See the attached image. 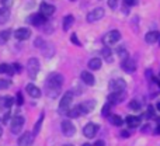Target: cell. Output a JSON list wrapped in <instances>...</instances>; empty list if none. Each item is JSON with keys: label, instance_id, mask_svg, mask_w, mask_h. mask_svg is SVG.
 Returning a JSON list of instances; mask_svg holds the SVG:
<instances>
[{"label": "cell", "instance_id": "cell-45", "mask_svg": "<svg viewBox=\"0 0 160 146\" xmlns=\"http://www.w3.org/2000/svg\"><path fill=\"white\" fill-rule=\"evenodd\" d=\"M13 66H14V70H16V73H17V72H21V66H20L18 63H14Z\"/></svg>", "mask_w": 160, "mask_h": 146}, {"label": "cell", "instance_id": "cell-40", "mask_svg": "<svg viewBox=\"0 0 160 146\" xmlns=\"http://www.w3.org/2000/svg\"><path fill=\"white\" fill-rule=\"evenodd\" d=\"M44 45H45V42H44V39H42V38H39V37H38V38H37L35 39V47H44Z\"/></svg>", "mask_w": 160, "mask_h": 146}, {"label": "cell", "instance_id": "cell-15", "mask_svg": "<svg viewBox=\"0 0 160 146\" xmlns=\"http://www.w3.org/2000/svg\"><path fill=\"white\" fill-rule=\"evenodd\" d=\"M82 80L86 83V84H88V86H93L94 84V82H96V79H94V76L91 74L90 72H87V70H83L82 72Z\"/></svg>", "mask_w": 160, "mask_h": 146}, {"label": "cell", "instance_id": "cell-52", "mask_svg": "<svg viewBox=\"0 0 160 146\" xmlns=\"http://www.w3.org/2000/svg\"><path fill=\"white\" fill-rule=\"evenodd\" d=\"M63 146H73V145H63Z\"/></svg>", "mask_w": 160, "mask_h": 146}, {"label": "cell", "instance_id": "cell-3", "mask_svg": "<svg viewBox=\"0 0 160 146\" xmlns=\"http://www.w3.org/2000/svg\"><path fill=\"white\" fill-rule=\"evenodd\" d=\"M27 72L31 79H35L37 74L39 72V61L37 58H31L27 62Z\"/></svg>", "mask_w": 160, "mask_h": 146}, {"label": "cell", "instance_id": "cell-4", "mask_svg": "<svg viewBox=\"0 0 160 146\" xmlns=\"http://www.w3.org/2000/svg\"><path fill=\"white\" fill-rule=\"evenodd\" d=\"M24 122H25L24 117H21V115L14 117V118L11 119V125H10L11 132L16 133V135L17 133H20L21 132V129H22V127H24Z\"/></svg>", "mask_w": 160, "mask_h": 146}, {"label": "cell", "instance_id": "cell-7", "mask_svg": "<svg viewBox=\"0 0 160 146\" xmlns=\"http://www.w3.org/2000/svg\"><path fill=\"white\" fill-rule=\"evenodd\" d=\"M102 17H104V8L97 7V8H94L93 11H90V13L87 14V21L88 23H96V21H98V20H101Z\"/></svg>", "mask_w": 160, "mask_h": 146}, {"label": "cell", "instance_id": "cell-33", "mask_svg": "<svg viewBox=\"0 0 160 146\" xmlns=\"http://www.w3.org/2000/svg\"><path fill=\"white\" fill-rule=\"evenodd\" d=\"M13 103H14L13 97H4V98H3V107L10 108L11 105H13Z\"/></svg>", "mask_w": 160, "mask_h": 146}, {"label": "cell", "instance_id": "cell-18", "mask_svg": "<svg viewBox=\"0 0 160 146\" xmlns=\"http://www.w3.org/2000/svg\"><path fill=\"white\" fill-rule=\"evenodd\" d=\"M39 10H41V14H44V16L47 17V16H51V14L55 11V7L48 4V3H42V4L39 6Z\"/></svg>", "mask_w": 160, "mask_h": 146}, {"label": "cell", "instance_id": "cell-37", "mask_svg": "<svg viewBox=\"0 0 160 146\" xmlns=\"http://www.w3.org/2000/svg\"><path fill=\"white\" fill-rule=\"evenodd\" d=\"M0 2H2L3 7H7V8H10V6L13 4V2H14V0H0Z\"/></svg>", "mask_w": 160, "mask_h": 146}, {"label": "cell", "instance_id": "cell-34", "mask_svg": "<svg viewBox=\"0 0 160 146\" xmlns=\"http://www.w3.org/2000/svg\"><path fill=\"white\" fill-rule=\"evenodd\" d=\"M129 108L133 111H139L141 110V103H138L136 100H132V101L129 103Z\"/></svg>", "mask_w": 160, "mask_h": 146}, {"label": "cell", "instance_id": "cell-53", "mask_svg": "<svg viewBox=\"0 0 160 146\" xmlns=\"http://www.w3.org/2000/svg\"><path fill=\"white\" fill-rule=\"evenodd\" d=\"M72 2H73V0H72Z\"/></svg>", "mask_w": 160, "mask_h": 146}, {"label": "cell", "instance_id": "cell-22", "mask_svg": "<svg viewBox=\"0 0 160 146\" xmlns=\"http://www.w3.org/2000/svg\"><path fill=\"white\" fill-rule=\"evenodd\" d=\"M0 73L8 74V76H13V74H16V70H14V66H13V65L2 63V65H0Z\"/></svg>", "mask_w": 160, "mask_h": 146}, {"label": "cell", "instance_id": "cell-16", "mask_svg": "<svg viewBox=\"0 0 160 146\" xmlns=\"http://www.w3.org/2000/svg\"><path fill=\"white\" fill-rule=\"evenodd\" d=\"M25 90H27V93L30 94L31 97H34V98L41 97V90H39L37 86H34V84H28L27 87H25Z\"/></svg>", "mask_w": 160, "mask_h": 146}, {"label": "cell", "instance_id": "cell-35", "mask_svg": "<svg viewBox=\"0 0 160 146\" xmlns=\"http://www.w3.org/2000/svg\"><path fill=\"white\" fill-rule=\"evenodd\" d=\"M110 110H111V104L110 103H107V104L102 107V111H101V114L104 117H107V115H110Z\"/></svg>", "mask_w": 160, "mask_h": 146}, {"label": "cell", "instance_id": "cell-47", "mask_svg": "<svg viewBox=\"0 0 160 146\" xmlns=\"http://www.w3.org/2000/svg\"><path fill=\"white\" fill-rule=\"evenodd\" d=\"M153 82H155V83H158V86L160 87V79H158V77H153Z\"/></svg>", "mask_w": 160, "mask_h": 146}, {"label": "cell", "instance_id": "cell-8", "mask_svg": "<svg viewBox=\"0 0 160 146\" xmlns=\"http://www.w3.org/2000/svg\"><path fill=\"white\" fill-rule=\"evenodd\" d=\"M62 132H63L65 136H73L76 132V128L75 125L72 124V121H69V119H65V121H62Z\"/></svg>", "mask_w": 160, "mask_h": 146}, {"label": "cell", "instance_id": "cell-49", "mask_svg": "<svg viewBox=\"0 0 160 146\" xmlns=\"http://www.w3.org/2000/svg\"><path fill=\"white\" fill-rule=\"evenodd\" d=\"M156 108H158V110H159V111H160V101H159V103H158V105H156Z\"/></svg>", "mask_w": 160, "mask_h": 146}, {"label": "cell", "instance_id": "cell-50", "mask_svg": "<svg viewBox=\"0 0 160 146\" xmlns=\"http://www.w3.org/2000/svg\"><path fill=\"white\" fill-rule=\"evenodd\" d=\"M2 133H3V129H2V127H0V136H2Z\"/></svg>", "mask_w": 160, "mask_h": 146}, {"label": "cell", "instance_id": "cell-31", "mask_svg": "<svg viewBox=\"0 0 160 146\" xmlns=\"http://www.w3.org/2000/svg\"><path fill=\"white\" fill-rule=\"evenodd\" d=\"M42 121H44V113L39 115V119L37 121L35 124V128H34V135H37V133L39 132V129H41V125H42Z\"/></svg>", "mask_w": 160, "mask_h": 146}, {"label": "cell", "instance_id": "cell-30", "mask_svg": "<svg viewBox=\"0 0 160 146\" xmlns=\"http://www.w3.org/2000/svg\"><path fill=\"white\" fill-rule=\"evenodd\" d=\"M117 53H118V56L121 58V61H125V59L129 58V56H128V51L125 49L124 47H119L118 49H117Z\"/></svg>", "mask_w": 160, "mask_h": 146}, {"label": "cell", "instance_id": "cell-11", "mask_svg": "<svg viewBox=\"0 0 160 146\" xmlns=\"http://www.w3.org/2000/svg\"><path fill=\"white\" fill-rule=\"evenodd\" d=\"M14 37H16L18 41H25L31 37V31L28 28H18V30L14 33Z\"/></svg>", "mask_w": 160, "mask_h": 146}, {"label": "cell", "instance_id": "cell-17", "mask_svg": "<svg viewBox=\"0 0 160 146\" xmlns=\"http://www.w3.org/2000/svg\"><path fill=\"white\" fill-rule=\"evenodd\" d=\"M79 105H80V108H82V113L87 114V113H90V111H93L94 105H96V101L90 100V101H84V103H82V104H79Z\"/></svg>", "mask_w": 160, "mask_h": 146}, {"label": "cell", "instance_id": "cell-43", "mask_svg": "<svg viewBox=\"0 0 160 146\" xmlns=\"http://www.w3.org/2000/svg\"><path fill=\"white\" fill-rule=\"evenodd\" d=\"M10 118H11V114L7 113L4 115V118H3V122H4V124H8V122H10Z\"/></svg>", "mask_w": 160, "mask_h": 146}, {"label": "cell", "instance_id": "cell-25", "mask_svg": "<svg viewBox=\"0 0 160 146\" xmlns=\"http://www.w3.org/2000/svg\"><path fill=\"white\" fill-rule=\"evenodd\" d=\"M73 21H75V17H73L72 14H68V16L63 18V30H65V31L69 30V28L72 27Z\"/></svg>", "mask_w": 160, "mask_h": 146}, {"label": "cell", "instance_id": "cell-19", "mask_svg": "<svg viewBox=\"0 0 160 146\" xmlns=\"http://www.w3.org/2000/svg\"><path fill=\"white\" fill-rule=\"evenodd\" d=\"M10 18V8L0 7V24H6Z\"/></svg>", "mask_w": 160, "mask_h": 146}, {"label": "cell", "instance_id": "cell-26", "mask_svg": "<svg viewBox=\"0 0 160 146\" xmlns=\"http://www.w3.org/2000/svg\"><path fill=\"white\" fill-rule=\"evenodd\" d=\"M88 68H90L91 70H98L100 68H101V61H100L98 58H93L88 61Z\"/></svg>", "mask_w": 160, "mask_h": 146}, {"label": "cell", "instance_id": "cell-24", "mask_svg": "<svg viewBox=\"0 0 160 146\" xmlns=\"http://www.w3.org/2000/svg\"><path fill=\"white\" fill-rule=\"evenodd\" d=\"M42 53H44L45 56H48V58H51V56L55 53V48L51 44H45L44 47H42Z\"/></svg>", "mask_w": 160, "mask_h": 146}, {"label": "cell", "instance_id": "cell-9", "mask_svg": "<svg viewBox=\"0 0 160 146\" xmlns=\"http://www.w3.org/2000/svg\"><path fill=\"white\" fill-rule=\"evenodd\" d=\"M97 131H98V125L93 124V122H88L87 125H86L84 128H83V135L86 136V138H94L97 133Z\"/></svg>", "mask_w": 160, "mask_h": 146}, {"label": "cell", "instance_id": "cell-6", "mask_svg": "<svg viewBox=\"0 0 160 146\" xmlns=\"http://www.w3.org/2000/svg\"><path fill=\"white\" fill-rule=\"evenodd\" d=\"M119 39H121V34H119V31L112 30V31H110L108 34H105L104 44L105 45H114V44H117Z\"/></svg>", "mask_w": 160, "mask_h": 146}, {"label": "cell", "instance_id": "cell-36", "mask_svg": "<svg viewBox=\"0 0 160 146\" xmlns=\"http://www.w3.org/2000/svg\"><path fill=\"white\" fill-rule=\"evenodd\" d=\"M16 103H17V105H22V103H24V97H22L21 91H18V93H17V97H16Z\"/></svg>", "mask_w": 160, "mask_h": 146}, {"label": "cell", "instance_id": "cell-14", "mask_svg": "<svg viewBox=\"0 0 160 146\" xmlns=\"http://www.w3.org/2000/svg\"><path fill=\"white\" fill-rule=\"evenodd\" d=\"M125 98V93H111L108 96V103L110 104H118Z\"/></svg>", "mask_w": 160, "mask_h": 146}, {"label": "cell", "instance_id": "cell-23", "mask_svg": "<svg viewBox=\"0 0 160 146\" xmlns=\"http://www.w3.org/2000/svg\"><path fill=\"white\" fill-rule=\"evenodd\" d=\"M68 115H69L70 118H78V117L83 115V113H82V108H80V105H76V107L70 108V110H69V113H68Z\"/></svg>", "mask_w": 160, "mask_h": 146}, {"label": "cell", "instance_id": "cell-32", "mask_svg": "<svg viewBox=\"0 0 160 146\" xmlns=\"http://www.w3.org/2000/svg\"><path fill=\"white\" fill-rule=\"evenodd\" d=\"M11 86V82L7 79H0V90H6Z\"/></svg>", "mask_w": 160, "mask_h": 146}, {"label": "cell", "instance_id": "cell-51", "mask_svg": "<svg viewBox=\"0 0 160 146\" xmlns=\"http://www.w3.org/2000/svg\"><path fill=\"white\" fill-rule=\"evenodd\" d=\"M83 146H91L90 143H84V145H83Z\"/></svg>", "mask_w": 160, "mask_h": 146}, {"label": "cell", "instance_id": "cell-39", "mask_svg": "<svg viewBox=\"0 0 160 146\" xmlns=\"http://www.w3.org/2000/svg\"><path fill=\"white\" fill-rule=\"evenodd\" d=\"M108 6H110L111 8H117V6H118V0H108Z\"/></svg>", "mask_w": 160, "mask_h": 146}, {"label": "cell", "instance_id": "cell-44", "mask_svg": "<svg viewBox=\"0 0 160 146\" xmlns=\"http://www.w3.org/2000/svg\"><path fill=\"white\" fill-rule=\"evenodd\" d=\"M129 135H131L129 131H122V132H121V136H122V138H129Z\"/></svg>", "mask_w": 160, "mask_h": 146}, {"label": "cell", "instance_id": "cell-1", "mask_svg": "<svg viewBox=\"0 0 160 146\" xmlns=\"http://www.w3.org/2000/svg\"><path fill=\"white\" fill-rule=\"evenodd\" d=\"M62 84H63V76L59 73H51L47 79V83H45L47 96H49L51 98H55L59 94V91H61Z\"/></svg>", "mask_w": 160, "mask_h": 146}, {"label": "cell", "instance_id": "cell-21", "mask_svg": "<svg viewBox=\"0 0 160 146\" xmlns=\"http://www.w3.org/2000/svg\"><path fill=\"white\" fill-rule=\"evenodd\" d=\"M127 125L129 128H136L141 125V118L139 117H135V115H129L127 117Z\"/></svg>", "mask_w": 160, "mask_h": 146}, {"label": "cell", "instance_id": "cell-42", "mask_svg": "<svg viewBox=\"0 0 160 146\" xmlns=\"http://www.w3.org/2000/svg\"><path fill=\"white\" fill-rule=\"evenodd\" d=\"M136 3H138V0H124L125 6H135Z\"/></svg>", "mask_w": 160, "mask_h": 146}, {"label": "cell", "instance_id": "cell-28", "mask_svg": "<svg viewBox=\"0 0 160 146\" xmlns=\"http://www.w3.org/2000/svg\"><path fill=\"white\" fill-rule=\"evenodd\" d=\"M110 122L112 125H115V127H121V125L124 124V121H122L121 117L115 115V114H114V115H110Z\"/></svg>", "mask_w": 160, "mask_h": 146}, {"label": "cell", "instance_id": "cell-5", "mask_svg": "<svg viewBox=\"0 0 160 146\" xmlns=\"http://www.w3.org/2000/svg\"><path fill=\"white\" fill-rule=\"evenodd\" d=\"M125 87H127V83L122 79H114L110 82V90L111 93H124Z\"/></svg>", "mask_w": 160, "mask_h": 146}, {"label": "cell", "instance_id": "cell-38", "mask_svg": "<svg viewBox=\"0 0 160 146\" xmlns=\"http://www.w3.org/2000/svg\"><path fill=\"white\" fill-rule=\"evenodd\" d=\"M146 117H149V118H153V117H155V110H153V107H152V105H150V107L148 108Z\"/></svg>", "mask_w": 160, "mask_h": 146}, {"label": "cell", "instance_id": "cell-2", "mask_svg": "<svg viewBox=\"0 0 160 146\" xmlns=\"http://www.w3.org/2000/svg\"><path fill=\"white\" fill-rule=\"evenodd\" d=\"M72 101H73V93L72 91H68V93L62 97L61 103H59V113L61 114H68L69 113Z\"/></svg>", "mask_w": 160, "mask_h": 146}, {"label": "cell", "instance_id": "cell-10", "mask_svg": "<svg viewBox=\"0 0 160 146\" xmlns=\"http://www.w3.org/2000/svg\"><path fill=\"white\" fill-rule=\"evenodd\" d=\"M34 142V133L31 132H24L21 136L18 138V141H17V143L18 146H31Z\"/></svg>", "mask_w": 160, "mask_h": 146}, {"label": "cell", "instance_id": "cell-29", "mask_svg": "<svg viewBox=\"0 0 160 146\" xmlns=\"http://www.w3.org/2000/svg\"><path fill=\"white\" fill-rule=\"evenodd\" d=\"M101 55H102V58H104L107 62H111V61H112V52H111L110 48H107V47L102 48Z\"/></svg>", "mask_w": 160, "mask_h": 146}, {"label": "cell", "instance_id": "cell-20", "mask_svg": "<svg viewBox=\"0 0 160 146\" xmlns=\"http://www.w3.org/2000/svg\"><path fill=\"white\" fill-rule=\"evenodd\" d=\"M159 38H160L159 31H149V33L146 34V37H145V39H146L148 44H153V42H156Z\"/></svg>", "mask_w": 160, "mask_h": 146}, {"label": "cell", "instance_id": "cell-46", "mask_svg": "<svg viewBox=\"0 0 160 146\" xmlns=\"http://www.w3.org/2000/svg\"><path fill=\"white\" fill-rule=\"evenodd\" d=\"M94 146H105V143H104V141H97L94 143Z\"/></svg>", "mask_w": 160, "mask_h": 146}, {"label": "cell", "instance_id": "cell-27", "mask_svg": "<svg viewBox=\"0 0 160 146\" xmlns=\"http://www.w3.org/2000/svg\"><path fill=\"white\" fill-rule=\"evenodd\" d=\"M10 35H11V33L8 30H6V31H0V45H3V44H6V42L10 39Z\"/></svg>", "mask_w": 160, "mask_h": 146}, {"label": "cell", "instance_id": "cell-13", "mask_svg": "<svg viewBox=\"0 0 160 146\" xmlns=\"http://www.w3.org/2000/svg\"><path fill=\"white\" fill-rule=\"evenodd\" d=\"M121 66H122V69H124L125 72H128V73H132V72H135V69H136V65H135V62H133V61H131L129 58H128V59H125V61H122Z\"/></svg>", "mask_w": 160, "mask_h": 146}, {"label": "cell", "instance_id": "cell-12", "mask_svg": "<svg viewBox=\"0 0 160 146\" xmlns=\"http://www.w3.org/2000/svg\"><path fill=\"white\" fill-rule=\"evenodd\" d=\"M30 23L32 25H44L47 23V17L41 13H37V14H32L30 18Z\"/></svg>", "mask_w": 160, "mask_h": 146}, {"label": "cell", "instance_id": "cell-41", "mask_svg": "<svg viewBox=\"0 0 160 146\" xmlns=\"http://www.w3.org/2000/svg\"><path fill=\"white\" fill-rule=\"evenodd\" d=\"M70 39H72V42L75 45H80V41L78 39V35H76V34H72V37H70Z\"/></svg>", "mask_w": 160, "mask_h": 146}, {"label": "cell", "instance_id": "cell-48", "mask_svg": "<svg viewBox=\"0 0 160 146\" xmlns=\"http://www.w3.org/2000/svg\"><path fill=\"white\" fill-rule=\"evenodd\" d=\"M155 133H158V135H160V125H158V128H156Z\"/></svg>", "mask_w": 160, "mask_h": 146}]
</instances>
